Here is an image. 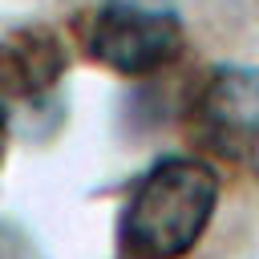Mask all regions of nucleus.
<instances>
[{
  "label": "nucleus",
  "mask_w": 259,
  "mask_h": 259,
  "mask_svg": "<svg viewBox=\"0 0 259 259\" xmlns=\"http://www.w3.org/2000/svg\"><path fill=\"white\" fill-rule=\"evenodd\" d=\"M65 73V49L49 28H24L0 45V97H36Z\"/></svg>",
  "instance_id": "obj_4"
},
{
  "label": "nucleus",
  "mask_w": 259,
  "mask_h": 259,
  "mask_svg": "<svg viewBox=\"0 0 259 259\" xmlns=\"http://www.w3.org/2000/svg\"><path fill=\"white\" fill-rule=\"evenodd\" d=\"M4 125H8V101L0 97V142H4Z\"/></svg>",
  "instance_id": "obj_5"
},
{
  "label": "nucleus",
  "mask_w": 259,
  "mask_h": 259,
  "mask_svg": "<svg viewBox=\"0 0 259 259\" xmlns=\"http://www.w3.org/2000/svg\"><path fill=\"white\" fill-rule=\"evenodd\" d=\"M255 170H259V154H255Z\"/></svg>",
  "instance_id": "obj_6"
},
{
  "label": "nucleus",
  "mask_w": 259,
  "mask_h": 259,
  "mask_svg": "<svg viewBox=\"0 0 259 259\" xmlns=\"http://www.w3.org/2000/svg\"><path fill=\"white\" fill-rule=\"evenodd\" d=\"M198 134L223 158L259 154V65H223L198 97Z\"/></svg>",
  "instance_id": "obj_3"
},
{
  "label": "nucleus",
  "mask_w": 259,
  "mask_h": 259,
  "mask_svg": "<svg viewBox=\"0 0 259 259\" xmlns=\"http://www.w3.org/2000/svg\"><path fill=\"white\" fill-rule=\"evenodd\" d=\"M178 49H182V24L166 8H146L134 0H105L85 20V53L121 77L154 73L170 65Z\"/></svg>",
  "instance_id": "obj_2"
},
{
  "label": "nucleus",
  "mask_w": 259,
  "mask_h": 259,
  "mask_svg": "<svg viewBox=\"0 0 259 259\" xmlns=\"http://www.w3.org/2000/svg\"><path fill=\"white\" fill-rule=\"evenodd\" d=\"M219 210V174L198 158H158L130 190L117 223L130 259H182Z\"/></svg>",
  "instance_id": "obj_1"
}]
</instances>
